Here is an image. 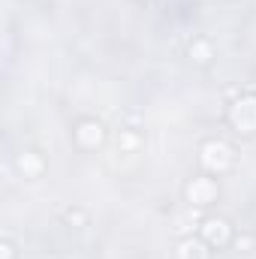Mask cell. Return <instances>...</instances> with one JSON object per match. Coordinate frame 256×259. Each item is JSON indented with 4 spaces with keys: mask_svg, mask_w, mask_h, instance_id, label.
Returning a JSON list of instances; mask_svg holds the SVG:
<instances>
[{
    "mask_svg": "<svg viewBox=\"0 0 256 259\" xmlns=\"http://www.w3.org/2000/svg\"><path fill=\"white\" fill-rule=\"evenodd\" d=\"M12 256H15V247L9 241H3V259H12Z\"/></svg>",
    "mask_w": 256,
    "mask_h": 259,
    "instance_id": "cell-5",
    "label": "cell"
},
{
    "mask_svg": "<svg viewBox=\"0 0 256 259\" xmlns=\"http://www.w3.org/2000/svg\"><path fill=\"white\" fill-rule=\"evenodd\" d=\"M250 244H253V235H244V238L238 235V247H250Z\"/></svg>",
    "mask_w": 256,
    "mask_h": 259,
    "instance_id": "cell-6",
    "label": "cell"
},
{
    "mask_svg": "<svg viewBox=\"0 0 256 259\" xmlns=\"http://www.w3.org/2000/svg\"><path fill=\"white\" fill-rule=\"evenodd\" d=\"M211 55H214V52H211V46H208L205 39H196V42H190V58H196L199 64H208V61H211Z\"/></svg>",
    "mask_w": 256,
    "mask_h": 259,
    "instance_id": "cell-3",
    "label": "cell"
},
{
    "mask_svg": "<svg viewBox=\"0 0 256 259\" xmlns=\"http://www.w3.org/2000/svg\"><path fill=\"white\" fill-rule=\"evenodd\" d=\"M64 220L72 223V226H88V214H84L81 208H69V211L64 214Z\"/></svg>",
    "mask_w": 256,
    "mask_h": 259,
    "instance_id": "cell-4",
    "label": "cell"
},
{
    "mask_svg": "<svg viewBox=\"0 0 256 259\" xmlns=\"http://www.w3.org/2000/svg\"><path fill=\"white\" fill-rule=\"evenodd\" d=\"M75 139H78L84 148H97V145L103 142V127H100L97 121H81L78 130H75Z\"/></svg>",
    "mask_w": 256,
    "mask_h": 259,
    "instance_id": "cell-2",
    "label": "cell"
},
{
    "mask_svg": "<svg viewBox=\"0 0 256 259\" xmlns=\"http://www.w3.org/2000/svg\"><path fill=\"white\" fill-rule=\"evenodd\" d=\"M217 196V184L211 178H196L190 187H187V199L190 205H211Z\"/></svg>",
    "mask_w": 256,
    "mask_h": 259,
    "instance_id": "cell-1",
    "label": "cell"
}]
</instances>
